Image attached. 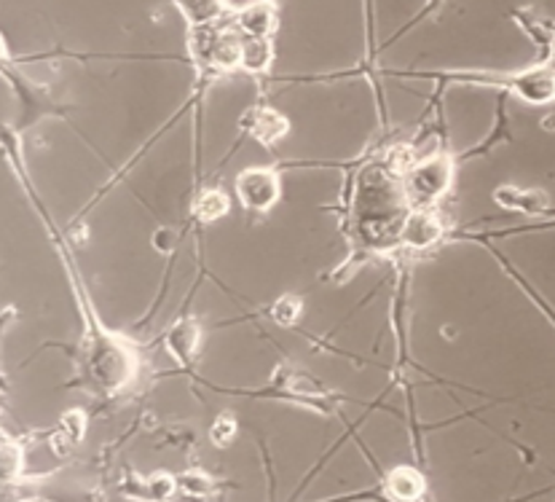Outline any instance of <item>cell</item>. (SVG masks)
Instances as JSON below:
<instances>
[{"mask_svg": "<svg viewBox=\"0 0 555 502\" xmlns=\"http://www.w3.org/2000/svg\"><path fill=\"white\" fill-rule=\"evenodd\" d=\"M451 180H454V165H451V159L435 156V159L422 162L405 178L408 205L413 210H429L449 191Z\"/></svg>", "mask_w": 555, "mask_h": 502, "instance_id": "6da1fadb", "label": "cell"}, {"mask_svg": "<svg viewBox=\"0 0 555 502\" xmlns=\"http://www.w3.org/2000/svg\"><path fill=\"white\" fill-rule=\"evenodd\" d=\"M242 43L245 36L234 30H220L215 25L196 27L194 38H191V52L204 65L220 67V70H231V67L242 65Z\"/></svg>", "mask_w": 555, "mask_h": 502, "instance_id": "7a4b0ae2", "label": "cell"}, {"mask_svg": "<svg viewBox=\"0 0 555 502\" xmlns=\"http://www.w3.org/2000/svg\"><path fill=\"white\" fill-rule=\"evenodd\" d=\"M236 194L250 210H269L280 199V180L266 167H247L236 178Z\"/></svg>", "mask_w": 555, "mask_h": 502, "instance_id": "3957f363", "label": "cell"}, {"mask_svg": "<svg viewBox=\"0 0 555 502\" xmlns=\"http://www.w3.org/2000/svg\"><path fill=\"white\" fill-rule=\"evenodd\" d=\"M505 83L520 100H526L531 105L555 103V73L545 62L529 67V70L513 73V76L505 78Z\"/></svg>", "mask_w": 555, "mask_h": 502, "instance_id": "277c9868", "label": "cell"}, {"mask_svg": "<svg viewBox=\"0 0 555 502\" xmlns=\"http://www.w3.org/2000/svg\"><path fill=\"white\" fill-rule=\"evenodd\" d=\"M242 124H245V129L253 134L255 140H260V143H266V145L276 143V140H282L287 132H291V124H287V118L271 108H253L250 113H245Z\"/></svg>", "mask_w": 555, "mask_h": 502, "instance_id": "5b68a950", "label": "cell"}, {"mask_svg": "<svg viewBox=\"0 0 555 502\" xmlns=\"http://www.w3.org/2000/svg\"><path fill=\"white\" fill-rule=\"evenodd\" d=\"M440 234H443V226H440V221L433 216V213L413 210L411 216L405 218L403 231H400V240H403L408 247L422 250V247L435 245V242L440 240Z\"/></svg>", "mask_w": 555, "mask_h": 502, "instance_id": "8992f818", "label": "cell"}, {"mask_svg": "<svg viewBox=\"0 0 555 502\" xmlns=\"http://www.w3.org/2000/svg\"><path fill=\"white\" fill-rule=\"evenodd\" d=\"M276 25V9L269 0H258V3L247 5L236 14V30L247 38H269Z\"/></svg>", "mask_w": 555, "mask_h": 502, "instance_id": "52a82bcc", "label": "cell"}, {"mask_svg": "<svg viewBox=\"0 0 555 502\" xmlns=\"http://www.w3.org/2000/svg\"><path fill=\"white\" fill-rule=\"evenodd\" d=\"M384 489H387L389 498L398 502H418L424 498V492H427V481H424V476L416 467L403 465L387 473Z\"/></svg>", "mask_w": 555, "mask_h": 502, "instance_id": "ba28073f", "label": "cell"}, {"mask_svg": "<svg viewBox=\"0 0 555 502\" xmlns=\"http://www.w3.org/2000/svg\"><path fill=\"white\" fill-rule=\"evenodd\" d=\"M494 199L500 202L502 207H507V210L526 213V216H540V213H545L547 205H551L545 191L515 189V185H505V189L496 191Z\"/></svg>", "mask_w": 555, "mask_h": 502, "instance_id": "9c48e42d", "label": "cell"}, {"mask_svg": "<svg viewBox=\"0 0 555 502\" xmlns=\"http://www.w3.org/2000/svg\"><path fill=\"white\" fill-rule=\"evenodd\" d=\"M199 342H202V331L194 320H183V323H178L172 331H169V349H172V355L178 360L194 358V352L199 349Z\"/></svg>", "mask_w": 555, "mask_h": 502, "instance_id": "30bf717a", "label": "cell"}, {"mask_svg": "<svg viewBox=\"0 0 555 502\" xmlns=\"http://www.w3.org/2000/svg\"><path fill=\"white\" fill-rule=\"evenodd\" d=\"M180 9L189 16L191 25L204 27L215 25L223 16V0H180Z\"/></svg>", "mask_w": 555, "mask_h": 502, "instance_id": "8fae6325", "label": "cell"}, {"mask_svg": "<svg viewBox=\"0 0 555 502\" xmlns=\"http://www.w3.org/2000/svg\"><path fill=\"white\" fill-rule=\"evenodd\" d=\"M194 213H196V218H199V221H204V223L220 221L223 216H229V196H225L223 191H218V189L204 191L199 199H196Z\"/></svg>", "mask_w": 555, "mask_h": 502, "instance_id": "7c38bea8", "label": "cell"}, {"mask_svg": "<svg viewBox=\"0 0 555 502\" xmlns=\"http://www.w3.org/2000/svg\"><path fill=\"white\" fill-rule=\"evenodd\" d=\"M271 62V43L269 38H247L242 43V67L250 73L266 70Z\"/></svg>", "mask_w": 555, "mask_h": 502, "instance_id": "4fadbf2b", "label": "cell"}, {"mask_svg": "<svg viewBox=\"0 0 555 502\" xmlns=\"http://www.w3.org/2000/svg\"><path fill=\"white\" fill-rule=\"evenodd\" d=\"M143 498L151 502H167L178 492V478L169 476V473H153L143 481Z\"/></svg>", "mask_w": 555, "mask_h": 502, "instance_id": "5bb4252c", "label": "cell"}, {"mask_svg": "<svg viewBox=\"0 0 555 502\" xmlns=\"http://www.w3.org/2000/svg\"><path fill=\"white\" fill-rule=\"evenodd\" d=\"M178 489H183L191 498H207L212 492V478L202 471H185L183 476L178 478Z\"/></svg>", "mask_w": 555, "mask_h": 502, "instance_id": "9a60e30c", "label": "cell"}, {"mask_svg": "<svg viewBox=\"0 0 555 502\" xmlns=\"http://www.w3.org/2000/svg\"><path fill=\"white\" fill-rule=\"evenodd\" d=\"M60 433L65 436L67 443L81 441V438L87 436V416H83V411H78V409L67 411L60 422Z\"/></svg>", "mask_w": 555, "mask_h": 502, "instance_id": "2e32d148", "label": "cell"}, {"mask_svg": "<svg viewBox=\"0 0 555 502\" xmlns=\"http://www.w3.org/2000/svg\"><path fill=\"white\" fill-rule=\"evenodd\" d=\"M274 320L280 325H293L298 318H301V298L296 296H282L280 301L274 304Z\"/></svg>", "mask_w": 555, "mask_h": 502, "instance_id": "e0dca14e", "label": "cell"}, {"mask_svg": "<svg viewBox=\"0 0 555 502\" xmlns=\"http://www.w3.org/2000/svg\"><path fill=\"white\" fill-rule=\"evenodd\" d=\"M236 436V420L231 414H220L218 420L209 427V438H212L215 447H225V443L234 441Z\"/></svg>", "mask_w": 555, "mask_h": 502, "instance_id": "ac0fdd59", "label": "cell"}, {"mask_svg": "<svg viewBox=\"0 0 555 502\" xmlns=\"http://www.w3.org/2000/svg\"><path fill=\"white\" fill-rule=\"evenodd\" d=\"M545 65L551 67V70L555 73V36H553V41H551V49H547V56H545Z\"/></svg>", "mask_w": 555, "mask_h": 502, "instance_id": "d6986e66", "label": "cell"}, {"mask_svg": "<svg viewBox=\"0 0 555 502\" xmlns=\"http://www.w3.org/2000/svg\"><path fill=\"white\" fill-rule=\"evenodd\" d=\"M5 60H9V47H5L3 36H0V62H5Z\"/></svg>", "mask_w": 555, "mask_h": 502, "instance_id": "ffe728a7", "label": "cell"}]
</instances>
